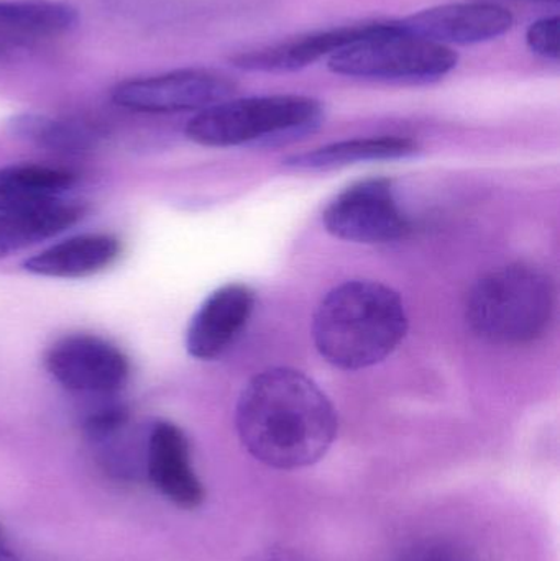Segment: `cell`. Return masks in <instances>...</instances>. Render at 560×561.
Listing matches in <instances>:
<instances>
[{"label":"cell","mask_w":560,"mask_h":561,"mask_svg":"<svg viewBox=\"0 0 560 561\" xmlns=\"http://www.w3.org/2000/svg\"><path fill=\"white\" fill-rule=\"evenodd\" d=\"M118 239L107 233L71 237L23 262V270L42 278L79 279L98 275L121 256Z\"/></svg>","instance_id":"13"},{"label":"cell","mask_w":560,"mask_h":561,"mask_svg":"<svg viewBox=\"0 0 560 561\" xmlns=\"http://www.w3.org/2000/svg\"><path fill=\"white\" fill-rule=\"evenodd\" d=\"M533 2H559V0H533Z\"/></svg>","instance_id":"26"},{"label":"cell","mask_w":560,"mask_h":561,"mask_svg":"<svg viewBox=\"0 0 560 561\" xmlns=\"http://www.w3.org/2000/svg\"><path fill=\"white\" fill-rule=\"evenodd\" d=\"M397 561H480L469 547L449 539H424L408 546Z\"/></svg>","instance_id":"20"},{"label":"cell","mask_w":560,"mask_h":561,"mask_svg":"<svg viewBox=\"0 0 560 561\" xmlns=\"http://www.w3.org/2000/svg\"><path fill=\"white\" fill-rule=\"evenodd\" d=\"M45 366L62 388L94 399L115 398L130 379L127 355L92 333H71L56 340L46 352Z\"/></svg>","instance_id":"7"},{"label":"cell","mask_w":560,"mask_h":561,"mask_svg":"<svg viewBox=\"0 0 560 561\" xmlns=\"http://www.w3.org/2000/svg\"><path fill=\"white\" fill-rule=\"evenodd\" d=\"M555 309V284L545 272L510 265L489 273L472 287L466 317L479 339L523 345L545 335Z\"/></svg>","instance_id":"3"},{"label":"cell","mask_w":560,"mask_h":561,"mask_svg":"<svg viewBox=\"0 0 560 561\" xmlns=\"http://www.w3.org/2000/svg\"><path fill=\"white\" fill-rule=\"evenodd\" d=\"M39 203V201H35ZM26 204H33L32 201H23L20 197L13 196V194L7 193L5 190L0 187V213L5 210L16 209V207L26 206Z\"/></svg>","instance_id":"23"},{"label":"cell","mask_w":560,"mask_h":561,"mask_svg":"<svg viewBox=\"0 0 560 561\" xmlns=\"http://www.w3.org/2000/svg\"><path fill=\"white\" fill-rule=\"evenodd\" d=\"M560 20L558 15L545 16L529 26L526 32V43L536 55L548 59H559L560 56Z\"/></svg>","instance_id":"21"},{"label":"cell","mask_w":560,"mask_h":561,"mask_svg":"<svg viewBox=\"0 0 560 561\" xmlns=\"http://www.w3.org/2000/svg\"><path fill=\"white\" fill-rule=\"evenodd\" d=\"M3 256H7L5 253L0 252V259H3Z\"/></svg>","instance_id":"28"},{"label":"cell","mask_w":560,"mask_h":561,"mask_svg":"<svg viewBox=\"0 0 560 561\" xmlns=\"http://www.w3.org/2000/svg\"><path fill=\"white\" fill-rule=\"evenodd\" d=\"M408 327L407 307L397 290L377 280L354 279L322 297L312 319V340L325 362L357 371L388 358Z\"/></svg>","instance_id":"2"},{"label":"cell","mask_w":560,"mask_h":561,"mask_svg":"<svg viewBox=\"0 0 560 561\" xmlns=\"http://www.w3.org/2000/svg\"><path fill=\"white\" fill-rule=\"evenodd\" d=\"M255 561H312L305 553L298 552L295 549H286V547H279V549H270L265 553L259 557Z\"/></svg>","instance_id":"22"},{"label":"cell","mask_w":560,"mask_h":561,"mask_svg":"<svg viewBox=\"0 0 560 561\" xmlns=\"http://www.w3.org/2000/svg\"><path fill=\"white\" fill-rule=\"evenodd\" d=\"M457 62L459 56L449 46L408 35L395 22H381L370 36L332 55L328 66L348 78L431 82L449 75Z\"/></svg>","instance_id":"5"},{"label":"cell","mask_w":560,"mask_h":561,"mask_svg":"<svg viewBox=\"0 0 560 561\" xmlns=\"http://www.w3.org/2000/svg\"><path fill=\"white\" fill-rule=\"evenodd\" d=\"M322 222L335 239L365 245L398 242L411 230L391 181L385 178H370L342 191L325 207Z\"/></svg>","instance_id":"6"},{"label":"cell","mask_w":560,"mask_h":561,"mask_svg":"<svg viewBox=\"0 0 560 561\" xmlns=\"http://www.w3.org/2000/svg\"><path fill=\"white\" fill-rule=\"evenodd\" d=\"M9 130L19 140L55 153L85 154L98 145V135L88 125L33 112L13 115Z\"/></svg>","instance_id":"17"},{"label":"cell","mask_w":560,"mask_h":561,"mask_svg":"<svg viewBox=\"0 0 560 561\" xmlns=\"http://www.w3.org/2000/svg\"><path fill=\"white\" fill-rule=\"evenodd\" d=\"M322 121L321 102L308 95L229 99L197 112L186 135L203 147H273L311 135Z\"/></svg>","instance_id":"4"},{"label":"cell","mask_w":560,"mask_h":561,"mask_svg":"<svg viewBox=\"0 0 560 561\" xmlns=\"http://www.w3.org/2000/svg\"><path fill=\"white\" fill-rule=\"evenodd\" d=\"M416 141L404 137L355 138L335 141L301 154H293L286 167L296 170H332L365 161H388L410 158L418 153Z\"/></svg>","instance_id":"15"},{"label":"cell","mask_w":560,"mask_h":561,"mask_svg":"<svg viewBox=\"0 0 560 561\" xmlns=\"http://www.w3.org/2000/svg\"><path fill=\"white\" fill-rule=\"evenodd\" d=\"M0 561H16L12 550H10L9 547H5V543L3 542H0Z\"/></svg>","instance_id":"25"},{"label":"cell","mask_w":560,"mask_h":561,"mask_svg":"<svg viewBox=\"0 0 560 561\" xmlns=\"http://www.w3.org/2000/svg\"><path fill=\"white\" fill-rule=\"evenodd\" d=\"M75 7L58 0H0V35L7 38H52L78 26Z\"/></svg>","instance_id":"16"},{"label":"cell","mask_w":560,"mask_h":561,"mask_svg":"<svg viewBox=\"0 0 560 561\" xmlns=\"http://www.w3.org/2000/svg\"><path fill=\"white\" fill-rule=\"evenodd\" d=\"M380 26L381 22H374L322 30V32L288 39L278 45L240 53V55L233 56L232 65L243 71L252 72L298 71V69L319 61L324 56L331 58L335 53L367 38Z\"/></svg>","instance_id":"12"},{"label":"cell","mask_w":560,"mask_h":561,"mask_svg":"<svg viewBox=\"0 0 560 561\" xmlns=\"http://www.w3.org/2000/svg\"><path fill=\"white\" fill-rule=\"evenodd\" d=\"M0 542H3V533H2V527H0Z\"/></svg>","instance_id":"27"},{"label":"cell","mask_w":560,"mask_h":561,"mask_svg":"<svg viewBox=\"0 0 560 561\" xmlns=\"http://www.w3.org/2000/svg\"><path fill=\"white\" fill-rule=\"evenodd\" d=\"M130 411L114 398L101 399L82 415V431L94 444H102L127 428Z\"/></svg>","instance_id":"19"},{"label":"cell","mask_w":560,"mask_h":561,"mask_svg":"<svg viewBox=\"0 0 560 561\" xmlns=\"http://www.w3.org/2000/svg\"><path fill=\"white\" fill-rule=\"evenodd\" d=\"M395 25L437 45H476L505 35L513 26V15L496 3H447L395 20Z\"/></svg>","instance_id":"9"},{"label":"cell","mask_w":560,"mask_h":561,"mask_svg":"<svg viewBox=\"0 0 560 561\" xmlns=\"http://www.w3.org/2000/svg\"><path fill=\"white\" fill-rule=\"evenodd\" d=\"M84 216V207L69 201H39L0 213V252L26 249L45 242L76 226Z\"/></svg>","instance_id":"14"},{"label":"cell","mask_w":560,"mask_h":561,"mask_svg":"<svg viewBox=\"0 0 560 561\" xmlns=\"http://www.w3.org/2000/svg\"><path fill=\"white\" fill-rule=\"evenodd\" d=\"M76 174L65 168L20 163L0 168V187L23 201L58 199L76 184Z\"/></svg>","instance_id":"18"},{"label":"cell","mask_w":560,"mask_h":561,"mask_svg":"<svg viewBox=\"0 0 560 561\" xmlns=\"http://www.w3.org/2000/svg\"><path fill=\"white\" fill-rule=\"evenodd\" d=\"M13 43L12 38H7V36L0 35V58L9 55L10 49H12Z\"/></svg>","instance_id":"24"},{"label":"cell","mask_w":560,"mask_h":561,"mask_svg":"<svg viewBox=\"0 0 560 561\" xmlns=\"http://www.w3.org/2000/svg\"><path fill=\"white\" fill-rule=\"evenodd\" d=\"M255 304V290L247 284L230 283L214 290L187 325V353L201 362L222 356L249 325Z\"/></svg>","instance_id":"11"},{"label":"cell","mask_w":560,"mask_h":561,"mask_svg":"<svg viewBox=\"0 0 560 561\" xmlns=\"http://www.w3.org/2000/svg\"><path fill=\"white\" fill-rule=\"evenodd\" d=\"M145 474L151 486L181 510H197L206 500L194 470L190 442L173 422L160 421L145 440Z\"/></svg>","instance_id":"10"},{"label":"cell","mask_w":560,"mask_h":561,"mask_svg":"<svg viewBox=\"0 0 560 561\" xmlns=\"http://www.w3.org/2000/svg\"><path fill=\"white\" fill-rule=\"evenodd\" d=\"M232 79L210 69L190 68L148 78L128 79L112 89L118 107L144 114L204 111L236 94Z\"/></svg>","instance_id":"8"},{"label":"cell","mask_w":560,"mask_h":561,"mask_svg":"<svg viewBox=\"0 0 560 561\" xmlns=\"http://www.w3.org/2000/svg\"><path fill=\"white\" fill-rule=\"evenodd\" d=\"M236 427L243 448L275 470H301L325 457L339 419L322 389L305 373L270 368L240 392Z\"/></svg>","instance_id":"1"}]
</instances>
